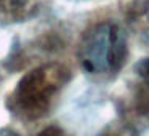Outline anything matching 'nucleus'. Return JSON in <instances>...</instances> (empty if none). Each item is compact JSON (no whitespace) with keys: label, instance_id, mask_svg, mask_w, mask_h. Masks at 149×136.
Masks as SVG:
<instances>
[{"label":"nucleus","instance_id":"f257e3e1","mask_svg":"<svg viewBox=\"0 0 149 136\" xmlns=\"http://www.w3.org/2000/svg\"><path fill=\"white\" fill-rule=\"evenodd\" d=\"M71 72L59 62H48L27 72L15 88L10 106L16 115L27 120L48 112L56 94L68 85Z\"/></svg>","mask_w":149,"mask_h":136},{"label":"nucleus","instance_id":"f03ea898","mask_svg":"<svg viewBox=\"0 0 149 136\" xmlns=\"http://www.w3.org/2000/svg\"><path fill=\"white\" fill-rule=\"evenodd\" d=\"M127 37L119 24L104 21L87 31L79 45V61L88 74L109 75L127 61Z\"/></svg>","mask_w":149,"mask_h":136},{"label":"nucleus","instance_id":"7ed1b4c3","mask_svg":"<svg viewBox=\"0 0 149 136\" xmlns=\"http://www.w3.org/2000/svg\"><path fill=\"white\" fill-rule=\"evenodd\" d=\"M127 24L138 42L149 48V0H133L127 7Z\"/></svg>","mask_w":149,"mask_h":136},{"label":"nucleus","instance_id":"20e7f679","mask_svg":"<svg viewBox=\"0 0 149 136\" xmlns=\"http://www.w3.org/2000/svg\"><path fill=\"white\" fill-rule=\"evenodd\" d=\"M40 8V0H0L2 23H23L36 16Z\"/></svg>","mask_w":149,"mask_h":136},{"label":"nucleus","instance_id":"39448f33","mask_svg":"<svg viewBox=\"0 0 149 136\" xmlns=\"http://www.w3.org/2000/svg\"><path fill=\"white\" fill-rule=\"evenodd\" d=\"M136 75L139 77V90L136 93V107L141 114L149 112V58L143 59L136 66Z\"/></svg>","mask_w":149,"mask_h":136},{"label":"nucleus","instance_id":"423d86ee","mask_svg":"<svg viewBox=\"0 0 149 136\" xmlns=\"http://www.w3.org/2000/svg\"><path fill=\"white\" fill-rule=\"evenodd\" d=\"M101 136H133V131L123 125H119V126H111V128H107Z\"/></svg>","mask_w":149,"mask_h":136},{"label":"nucleus","instance_id":"0eeeda50","mask_svg":"<svg viewBox=\"0 0 149 136\" xmlns=\"http://www.w3.org/2000/svg\"><path fill=\"white\" fill-rule=\"evenodd\" d=\"M37 136H69L64 130H61L59 126H48L43 131H40Z\"/></svg>","mask_w":149,"mask_h":136},{"label":"nucleus","instance_id":"6e6552de","mask_svg":"<svg viewBox=\"0 0 149 136\" xmlns=\"http://www.w3.org/2000/svg\"><path fill=\"white\" fill-rule=\"evenodd\" d=\"M0 136H19V133L11 128H3V130H0Z\"/></svg>","mask_w":149,"mask_h":136}]
</instances>
